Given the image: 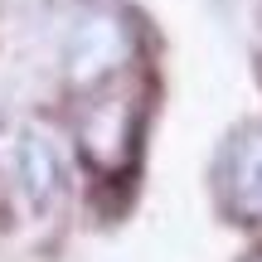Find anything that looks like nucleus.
Wrapping results in <instances>:
<instances>
[{"label":"nucleus","instance_id":"4","mask_svg":"<svg viewBox=\"0 0 262 262\" xmlns=\"http://www.w3.org/2000/svg\"><path fill=\"white\" fill-rule=\"evenodd\" d=\"M19 175H25V189L34 204H49L58 189V160H54V146L44 136H25L19 141Z\"/></svg>","mask_w":262,"mask_h":262},{"label":"nucleus","instance_id":"1","mask_svg":"<svg viewBox=\"0 0 262 262\" xmlns=\"http://www.w3.org/2000/svg\"><path fill=\"white\" fill-rule=\"evenodd\" d=\"M219 189H224L228 214H238L243 224L262 219V126H248L228 141L224 165H219Z\"/></svg>","mask_w":262,"mask_h":262},{"label":"nucleus","instance_id":"2","mask_svg":"<svg viewBox=\"0 0 262 262\" xmlns=\"http://www.w3.org/2000/svg\"><path fill=\"white\" fill-rule=\"evenodd\" d=\"M136 136H141V112L136 102H97L83 117V150L97 170H117L136 156Z\"/></svg>","mask_w":262,"mask_h":262},{"label":"nucleus","instance_id":"5","mask_svg":"<svg viewBox=\"0 0 262 262\" xmlns=\"http://www.w3.org/2000/svg\"><path fill=\"white\" fill-rule=\"evenodd\" d=\"M248 262H262V257H248Z\"/></svg>","mask_w":262,"mask_h":262},{"label":"nucleus","instance_id":"3","mask_svg":"<svg viewBox=\"0 0 262 262\" xmlns=\"http://www.w3.org/2000/svg\"><path fill=\"white\" fill-rule=\"evenodd\" d=\"M126 49H131V34L117 15H88L68 39V73L78 83H93V78L112 73L122 63Z\"/></svg>","mask_w":262,"mask_h":262}]
</instances>
